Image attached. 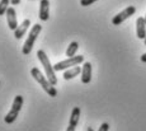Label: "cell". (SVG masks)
Instances as JSON below:
<instances>
[{
	"mask_svg": "<svg viewBox=\"0 0 146 131\" xmlns=\"http://www.w3.org/2000/svg\"><path fill=\"white\" fill-rule=\"evenodd\" d=\"M84 61V56H72V57H69L67 60H64V61H60V63L55 64L53 65V69L55 71H61V70H66V69H70V68H74V66H78L79 64H81Z\"/></svg>",
	"mask_w": 146,
	"mask_h": 131,
	"instance_id": "5b68a950",
	"label": "cell"
},
{
	"mask_svg": "<svg viewBox=\"0 0 146 131\" xmlns=\"http://www.w3.org/2000/svg\"><path fill=\"white\" fill-rule=\"evenodd\" d=\"M92 80V64L84 63L83 69H81V83L83 84H89Z\"/></svg>",
	"mask_w": 146,
	"mask_h": 131,
	"instance_id": "52a82bcc",
	"label": "cell"
},
{
	"mask_svg": "<svg viewBox=\"0 0 146 131\" xmlns=\"http://www.w3.org/2000/svg\"><path fill=\"white\" fill-rule=\"evenodd\" d=\"M135 12H136V8L135 7H127L126 9H123L121 13H118L117 15L113 17V19H112V23L114 24V26H119L122 22H125L126 19H128L131 15L135 14Z\"/></svg>",
	"mask_w": 146,
	"mask_h": 131,
	"instance_id": "8992f818",
	"label": "cell"
},
{
	"mask_svg": "<svg viewBox=\"0 0 146 131\" xmlns=\"http://www.w3.org/2000/svg\"><path fill=\"white\" fill-rule=\"evenodd\" d=\"M22 106H23V97L17 96L15 98H14L12 108H10V111L8 112V115L5 116V118H4L7 124H13V122L15 121L17 117H18V115H19V111H21Z\"/></svg>",
	"mask_w": 146,
	"mask_h": 131,
	"instance_id": "277c9868",
	"label": "cell"
},
{
	"mask_svg": "<svg viewBox=\"0 0 146 131\" xmlns=\"http://www.w3.org/2000/svg\"><path fill=\"white\" fill-rule=\"evenodd\" d=\"M108 130H109V125L107 124V122H104V124L100 125V127H99L98 131H108Z\"/></svg>",
	"mask_w": 146,
	"mask_h": 131,
	"instance_id": "e0dca14e",
	"label": "cell"
},
{
	"mask_svg": "<svg viewBox=\"0 0 146 131\" xmlns=\"http://www.w3.org/2000/svg\"><path fill=\"white\" fill-rule=\"evenodd\" d=\"M144 41H145V46H146V37H145V40H144Z\"/></svg>",
	"mask_w": 146,
	"mask_h": 131,
	"instance_id": "44dd1931",
	"label": "cell"
},
{
	"mask_svg": "<svg viewBox=\"0 0 146 131\" xmlns=\"http://www.w3.org/2000/svg\"><path fill=\"white\" fill-rule=\"evenodd\" d=\"M79 118H80V108L79 107H74V110L71 111V116H70L69 125L76 127V125L79 124Z\"/></svg>",
	"mask_w": 146,
	"mask_h": 131,
	"instance_id": "4fadbf2b",
	"label": "cell"
},
{
	"mask_svg": "<svg viewBox=\"0 0 146 131\" xmlns=\"http://www.w3.org/2000/svg\"><path fill=\"white\" fill-rule=\"evenodd\" d=\"M31 75L35 78L36 82H38V84L43 88V90L46 92L50 97H56L57 96V90H56L55 85H52L51 83H50V80L47 79V78L44 76L40 70H38V68H33L32 70H31Z\"/></svg>",
	"mask_w": 146,
	"mask_h": 131,
	"instance_id": "6da1fadb",
	"label": "cell"
},
{
	"mask_svg": "<svg viewBox=\"0 0 146 131\" xmlns=\"http://www.w3.org/2000/svg\"><path fill=\"white\" fill-rule=\"evenodd\" d=\"M7 21L8 26L12 31H15L18 28V22H17V15H15V9L14 8H9L7 12Z\"/></svg>",
	"mask_w": 146,
	"mask_h": 131,
	"instance_id": "30bf717a",
	"label": "cell"
},
{
	"mask_svg": "<svg viewBox=\"0 0 146 131\" xmlns=\"http://www.w3.org/2000/svg\"><path fill=\"white\" fill-rule=\"evenodd\" d=\"M144 18H145V22H146V15H145V17H144Z\"/></svg>",
	"mask_w": 146,
	"mask_h": 131,
	"instance_id": "7402d4cb",
	"label": "cell"
},
{
	"mask_svg": "<svg viewBox=\"0 0 146 131\" xmlns=\"http://www.w3.org/2000/svg\"><path fill=\"white\" fill-rule=\"evenodd\" d=\"M41 31H42V26L41 24H38V23L35 24V26L32 27V29L29 31V35H28V38H27L26 43H24L23 49H22L23 55L31 54V51H32V49H33V45H35L36 40H37V37H38V35L41 33Z\"/></svg>",
	"mask_w": 146,
	"mask_h": 131,
	"instance_id": "3957f363",
	"label": "cell"
},
{
	"mask_svg": "<svg viewBox=\"0 0 146 131\" xmlns=\"http://www.w3.org/2000/svg\"><path fill=\"white\" fill-rule=\"evenodd\" d=\"M37 56H38V60L41 61L42 66H43L44 71H46L47 79L50 80V83H51L52 85H56L57 84V78H56V75H55V69H53V66L51 65V63H50L48 56L46 55V52H44L43 50H40V51L37 52Z\"/></svg>",
	"mask_w": 146,
	"mask_h": 131,
	"instance_id": "7a4b0ae2",
	"label": "cell"
},
{
	"mask_svg": "<svg viewBox=\"0 0 146 131\" xmlns=\"http://www.w3.org/2000/svg\"><path fill=\"white\" fill-rule=\"evenodd\" d=\"M78 49H79V43H78L76 41L71 42V43L69 45V47H67V50H66V56H67V57L75 56V54H76Z\"/></svg>",
	"mask_w": 146,
	"mask_h": 131,
	"instance_id": "5bb4252c",
	"label": "cell"
},
{
	"mask_svg": "<svg viewBox=\"0 0 146 131\" xmlns=\"http://www.w3.org/2000/svg\"><path fill=\"white\" fill-rule=\"evenodd\" d=\"M75 129H76L75 126H71V125H69V127H67L66 131H75Z\"/></svg>",
	"mask_w": 146,
	"mask_h": 131,
	"instance_id": "d6986e66",
	"label": "cell"
},
{
	"mask_svg": "<svg viewBox=\"0 0 146 131\" xmlns=\"http://www.w3.org/2000/svg\"><path fill=\"white\" fill-rule=\"evenodd\" d=\"M95 1H98V0H80V4L83 7H89V5H92Z\"/></svg>",
	"mask_w": 146,
	"mask_h": 131,
	"instance_id": "2e32d148",
	"label": "cell"
},
{
	"mask_svg": "<svg viewBox=\"0 0 146 131\" xmlns=\"http://www.w3.org/2000/svg\"><path fill=\"white\" fill-rule=\"evenodd\" d=\"M136 35L140 40H145L146 37V22L142 17H139L136 19Z\"/></svg>",
	"mask_w": 146,
	"mask_h": 131,
	"instance_id": "ba28073f",
	"label": "cell"
},
{
	"mask_svg": "<svg viewBox=\"0 0 146 131\" xmlns=\"http://www.w3.org/2000/svg\"><path fill=\"white\" fill-rule=\"evenodd\" d=\"M10 3H12L13 5H18L19 3H21V0H10Z\"/></svg>",
	"mask_w": 146,
	"mask_h": 131,
	"instance_id": "ac0fdd59",
	"label": "cell"
},
{
	"mask_svg": "<svg viewBox=\"0 0 146 131\" xmlns=\"http://www.w3.org/2000/svg\"><path fill=\"white\" fill-rule=\"evenodd\" d=\"M31 26V21L29 19H24L23 22H22L21 26H18V28L14 31V37L17 38V40H19V38H22L24 36V33L27 32L28 27Z\"/></svg>",
	"mask_w": 146,
	"mask_h": 131,
	"instance_id": "8fae6325",
	"label": "cell"
},
{
	"mask_svg": "<svg viewBox=\"0 0 146 131\" xmlns=\"http://www.w3.org/2000/svg\"><path fill=\"white\" fill-rule=\"evenodd\" d=\"M9 3L10 0H0V15H4L7 14L8 9H9Z\"/></svg>",
	"mask_w": 146,
	"mask_h": 131,
	"instance_id": "9a60e30c",
	"label": "cell"
},
{
	"mask_svg": "<svg viewBox=\"0 0 146 131\" xmlns=\"http://www.w3.org/2000/svg\"><path fill=\"white\" fill-rule=\"evenodd\" d=\"M81 73V68L80 66H74V68H70V69H66L65 73H64V79L65 80H70L72 78L78 76Z\"/></svg>",
	"mask_w": 146,
	"mask_h": 131,
	"instance_id": "7c38bea8",
	"label": "cell"
},
{
	"mask_svg": "<svg viewBox=\"0 0 146 131\" xmlns=\"http://www.w3.org/2000/svg\"><path fill=\"white\" fill-rule=\"evenodd\" d=\"M40 19L43 22L48 21L50 18V1L48 0H41L40 3Z\"/></svg>",
	"mask_w": 146,
	"mask_h": 131,
	"instance_id": "9c48e42d",
	"label": "cell"
},
{
	"mask_svg": "<svg viewBox=\"0 0 146 131\" xmlns=\"http://www.w3.org/2000/svg\"><path fill=\"white\" fill-rule=\"evenodd\" d=\"M140 60L142 61V63H146V54H144L141 57H140Z\"/></svg>",
	"mask_w": 146,
	"mask_h": 131,
	"instance_id": "ffe728a7",
	"label": "cell"
}]
</instances>
